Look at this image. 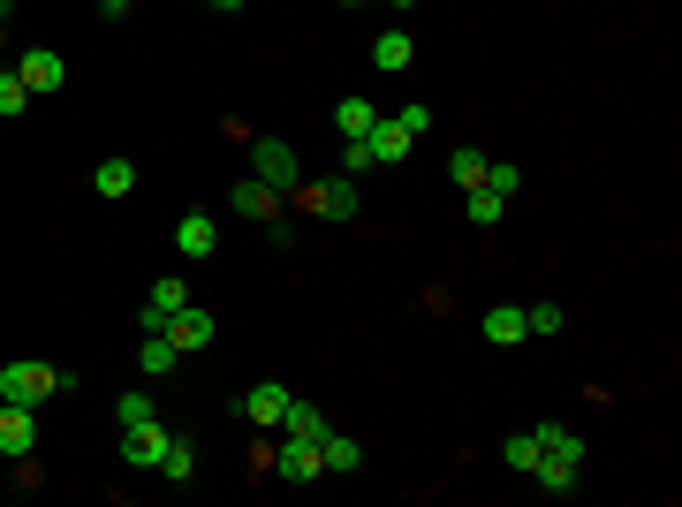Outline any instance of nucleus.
I'll list each match as a JSON object with an SVG mask.
<instances>
[{"instance_id": "nucleus-17", "label": "nucleus", "mask_w": 682, "mask_h": 507, "mask_svg": "<svg viewBox=\"0 0 682 507\" xmlns=\"http://www.w3.org/2000/svg\"><path fill=\"white\" fill-rule=\"evenodd\" d=\"M485 341H493V349H516V341H524V304H493V311H485Z\"/></svg>"}, {"instance_id": "nucleus-29", "label": "nucleus", "mask_w": 682, "mask_h": 507, "mask_svg": "<svg viewBox=\"0 0 682 507\" xmlns=\"http://www.w3.org/2000/svg\"><path fill=\"white\" fill-rule=\"evenodd\" d=\"M485 190L516 197V190H524V167H508V159H485Z\"/></svg>"}, {"instance_id": "nucleus-14", "label": "nucleus", "mask_w": 682, "mask_h": 507, "mask_svg": "<svg viewBox=\"0 0 682 507\" xmlns=\"http://www.w3.org/2000/svg\"><path fill=\"white\" fill-rule=\"evenodd\" d=\"M136 372H144V379H167V372H183V349H175L167 333H144V349H136Z\"/></svg>"}, {"instance_id": "nucleus-16", "label": "nucleus", "mask_w": 682, "mask_h": 507, "mask_svg": "<svg viewBox=\"0 0 682 507\" xmlns=\"http://www.w3.org/2000/svg\"><path fill=\"white\" fill-rule=\"evenodd\" d=\"M220 243V228H212V212H183V228H175V251L183 257H205Z\"/></svg>"}, {"instance_id": "nucleus-11", "label": "nucleus", "mask_w": 682, "mask_h": 507, "mask_svg": "<svg viewBox=\"0 0 682 507\" xmlns=\"http://www.w3.org/2000/svg\"><path fill=\"white\" fill-rule=\"evenodd\" d=\"M228 205H235L243 220H280V190H266L258 175H251V183H235V190H228Z\"/></svg>"}, {"instance_id": "nucleus-15", "label": "nucleus", "mask_w": 682, "mask_h": 507, "mask_svg": "<svg viewBox=\"0 0 682 507\" xmlns=\"http://www.w3.org/2000/svg\"><path fill=\"white\" fill-rule=\"evenodd\" d=\"M319 462H327V477H349V470H364V447L341 440L334 425H327V432H319Z\"/></svg>"}, {"instance_id": "nucleus-5", "label": "nucleus", "mask_w": 682, "mask_h": 507, "mask_svg": "<svg viewBox=\"0 0 682 507\" xmlns=\"http://www.w3.org/2000/svg\"><path fill=\"white\" fill-rule=\"evenodd\" d=\"M167 440H175V432H167L160 417H144V425H130V432H122V462H130V470H160Z\"/></svg>"}, {"instance_id": "nucleus-33", "label": "nucleus", "mask_w": 682, "mask_h": 507, "mask_svg": "<svg viewBox=\"0 0 682 507\" xmlns=\"http://www.w3.org/2000/svg\"><path fill=\"white\" fill-rule=\"evenodd\" d=\"M0 38H8V15H0Z\"/></svg>"}, {"instance_id": "nucleus-19", "label": "nucleus", "mask_w": 682, "mask_h": 507, "mask_svg": "<svg viewBox=\"0 0 682 507\" xmlns=\"http://www.w3.org/2000/svg\"><path fill=\"white\" fill-rule=\"evenodd\" d=\"M91 190H99V197H114V205H122V197L136 190V167H130V159H99V175H91Z\"/></svg>"}, {"instance_id": "nucleus-30", "label": "nucleus", "mask_w": 682, "mask_h": 507, "mask_svg": "<svg viewBox=\"0 0 682 507\" xmlns=\"http://www.w3.org/2000/svg\"><path fill=\"white\" fill-rule=\"evenodd\" d=\"M31 107V91H23V76L15 68H0V114H23Z\"/></svg>"}, {"instance_id": "nucleus-31", "label": "nucleus", "mask_w": 682, "mask_h": 507, "mask_svg": "<svg viewBox=\"0 0 682 507\" xmlns=\"http://www.w3.org/2000/svg\"><path fill=\"white\" fill-rule=\"evenodd\" d=\"M372 167V152H364V136H349V152H341V175H364Z\"/></svg>"}, {"instance_id": "nucleus-22", "label": "nucleus", "mask_w": 682, "mask_h": 507, "mask_svg": "<svg viewBox=\"0 0 682 507\" xmlns=\"http://www.w3.org/2000/svg\"><path fill=\"white\" fill-rule=\"evenodd\" d=\"M463 212H471V228H501V212H508V197H501V190H485V183H477V190L463 197Z\"/></svg>"}, {"instance_id": "nucleus-13", "label": "nucleus", "mask_w": 682, "mask_h": 507, "mask_svg": "<svg viewBox=\"0 0 682 507\" xmlns=\"http://www.w3.org/2000/svg\"><path fill=\"white\" fill-rule=\"evenodd\" d=\"M280 409H288V386H251V394L235 401L243 425H280Z\"/></svg>"}, {"instance_id": "nucleus-9", "label": "nucleus", "mask_w": 682, "mask_h": 507, "mask_svg": "<svg viewBox=\"0 0 682 507\" xmlns=\"http://www.w3.org/2000/svg\"><path fill=\"white\" fill-rule=\"evenodd\" d=\"M531 477H539L553 500H569V493L584 485V462H569V454H539V462H531Z\"/></svg>"}, {"instance_id": "nucleus-32", "label": "nucleus", "mask_w": 682, "mask_h": 507, "mask_svg": "<svg viewBox=\"0 0 682 507\" xmlns=\"http://www.w3.org/2000/svg\"><path fill=\"white\" fill-rule=\"evenodd\" d=\"M136 0H99V15H130Z\"/></svg>"}, {"instance_id": "nucleus-4", "label": "nucleus", "mask_w": 682, "mask_h": 507, "mask_svg": "<svg viewBox=\"0 0 682 507\" xmlns=\"http://www.w3.org/2000/svg\"><path fill=\"white\" fill-rule=\"evenodd\" d=\"M160 333H167V341H175V349H183V356H198V349H212V311H205L198 296H190V304H183V311L167 318V326H160Z\"/></svg>"}, {"instance_id": "nucleus-34", "label": "nucleus", "mask_w": 682, "mask_h": 507, "mask_svg": "<svg viewBox=\"0 0 682 507\" xmlns=\"http://www.w3.org/2000/svg\"><path fill=\"white\" fill-rule=\"evenodd\" d=\"M387 8H409V0H387Z\"/></svg>"}, {"instance_id": "nucleus-28", "label": "nucleus", "mask_w": 682, "mask_h": 507, "mask_svg": "<svg viewBox=\"0 0 682 507\" xmlns=\"http://www.w3.org/2000/svg\"><path fill=\"white\" fill-rule=\"evenodd\" d=\"M501 462L531 477V462H539V440H531V432H516V440H501Z\"/></svg>"}, {"instance_id": "nucleus-2", "label": "nucleus", "mask_w": 682, "mask_h": 507, "mask_svg": "<svg viewBox=\"0 0 682 507\" xmlns=\"http://www.w3.org/2000/svg\"><path fill=\"white\" fill-rule=\"evenodd\" d=\"M288 205H304V212H327V220H356L364 212V190H356V175H334V183H296Z\"/></svg>"}, {"instance_id": "nucleus-20", "label": "nucleus", "mask_w": 682, "mask_h": 507, "mask_svg": "<svg viewBox=\"0 0 682 507\" xmlns=\"http://www.w3.org/2000/svg\"><path fill=\"white\" fill-rule=\"evenodd\" d=\"M531 440H539V454H569V462H584V454H592L569 425H531Z\"/></svg>"}, {"instance_id": "nucleus-12", "label": "nucleus", "mask_w": 682, "mask_h": 507, "mask_svg": "<svg viewBox=\"0 0 682 507\" xmlns=\"http://www.w3.org/2000/svg\"><path fill=\"white\" fill-rule=\"evenodd\" d=\"M183 304H190V288H183V280H152V296H144V333H160Z\"/></svg>"}, {"instance_id": "nucleus-7", "label": "nucleus", "mask_w": 682, "mask_h": 507, "mask_svg": "<svg viewBox=\"0 0 682 507\" xmlns=\"http://www.w3.org/2000/svg\"><path fill=\"white\" fill-rule=\"evenodd\" d=\"M31 447H38V417H31L23 401H0V454H8V462H23Z\"/></svg>"}, {"instance_id": "nucleus-27", "label": "nucleus", "mask_w": 682, "mask_h": 507, "mask_svg": "<svg viewBox=\"0 0 682 507\" xmlns=\"http://www.w3.org/2000/svg\"><path fill=\"white\" fill-rule=\"evenodd\" d=\"M144 417H160V409H152V394H114V425H122V432H130V425H144Z\"/></svg>"}, {"instance_id": "nucleus-3", "label": "nucleus", "mask_w": 682, "mask_h": 507, "mask_svg": "<svg viewBox=\"0 0 682 507\" xmlns=\"http://www.w3.org/2000/svg\"><path fill=\"white\" fill-rule=\"evenodd\" d=\"M251 175H258V183H266V190H296V183H304V159H296V144H280V136H258V144H251Z\"/></svg>"}, {"instance_id": "nucleus-1", "label": "nucleus", "mask_w": 682, "mask_h": 507, "mask_svg": "<svg viewBox=\"0 0 682 507\" xmlns=\"http://www.w3.org/2000/svg\"><path fill=\"white\" fill-rule=\"evenodd\" d=\"M76 372L62 364H0V401H23V409H38L46 394H68Z\"/></svg>"}, {"instance_id": "nucleus-26", "label": "nucleus", "mask_w": 682, "mask_h": 507, "mask_svg": "<svg viewBox=\"0 0 682 507\" xmlns=\"http://www.w3.org/2000/svg\"><path fill=\"white\" fill-rule=\"evenodd\" d=\"M569 318H561V304H524V333H539V341H553Z\"/></svg>"}, {"instance_id": "nucleus-10", "label": "nucleus", "mask_w": 682, "mask_h": 507, "mask_svg": "<svg viewBox=\"0 0 682 507\" xmlns=\"http://www.w3.org/2000/svg\"><path fill=\"white\" fill-rule=\"evenodd\" d=\"M15 76H23V91H31V99H46V91H62V54H46V46H38V54H23V62H15Z\"/></svg>"}, {"instance_id": "nucleus-21", "label": "nucleus", "mask_w": 682, "mask_h": 507, "mask_svg": "<svg viewBox=\"0 0 682 507\" xmlns=\"http://www.w3.org/2000/svg\"><path fill=\"white\" fill-rule=\"evenodd\" d=\"M280 432H296V440H319V432H327V417H319L311 401H296V394H288V409H280Z\"/></svg>"}, {"instance_id": "nucleus-23", "label": "nucleus", "mask_w": 682, "mask_h": 507, "mask_svg": "<svg viewBox=\"0 0 682 507\" xmlns=\"http://www.w3.org/2000/svg\"><path fill=\"white\" fill-rule=\"evenodd\" d=\"M160 477H167V485H190V477H198V454H190V440H167V454H160Z\"/></svg>"}, {"instance_id": "nucleus-25", "label": "nucleus", "mask_w": 682, "mask_h": 507, "mask_svg": "<svg viewBox=\"0 0 682 507\" xmlns=\"http://www.w3.org/2000/svg\"><path fill=\"white\" fill-rule=\"evenodd\" d=\"M448 175H455L463 190H477V183H485V152H477V144H455V159H448Z\"/></svg>"}, {"instance_id": "nucleus-24", "label": "nucleus", "mask_w": 682, "mask_h": 507, "mask_svg": "<svg viewBox=\"0 0 682 507\" xmlns=\"http://www.w3.org/2000/svg\"><path fill=\"white\" fill-rule=\"evenodd\" d=\"M372 122H380V107H372V99H341V107H334V129H341V136H364Z\"/></svg>"}, {"instance_id": "nucleus-6", "label": "nucleus", "mask_w": 682, "mask_h": 507, "mask_svg": "<svg viewBox=\"0 0 682 507\" xmlns=\"http://www.w3.org/2000/svg\"><path fill=\"white\" fill-rule=\"evenodd\" d=\"M273 470H280L288 485H311V477H327V462H319V440H296V432H288V440L273 447Z\"/></svg>"}, {"instance_id": "nucleus-18", "label": "nucleus", "mask_w": 682, "mask_h": 507, "mask_svg": "<svg viewBox=\"0 0 682 507\" xmlns=\"http://www.w3.org/2000/svg\"><path fill=\"white\" fill-rule=\"evenodd\" d=\"M372 62L387 68V76H403V68L417 62V46H409V31H380V38H372Z\"/></svg>"}, {"instance_id": "nucleus-8", "label": "nucleus", "mask_w": 682, "mask_h": 507, "mask_svg": "<svg viewBox=\"0 0 682 507\" xmlns=\"http://www.w3.org/2000/svg\"><path fill=\"white\" fill-rule=\"evenodd\" d=\"M409 144H417V136H409L403 122H387V114L364 129V152H372V167H403V159H409Z\"/></svg>"}]
</instances>
